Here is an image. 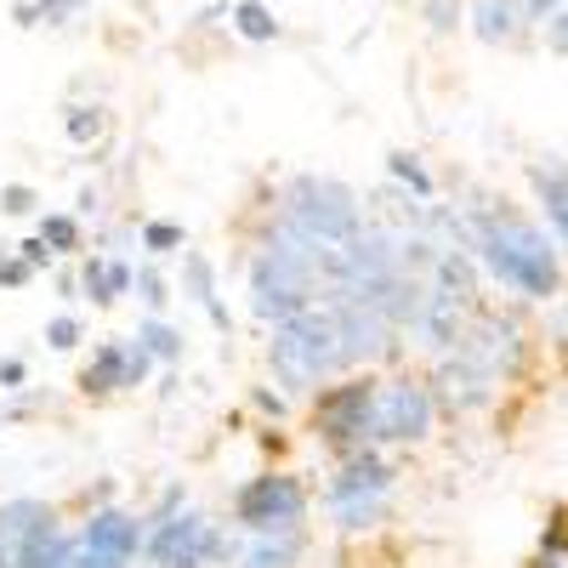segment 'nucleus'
<instances>
[{
    "label": "nucleus",
    "mask_w": 568,
    "mask_h": 568,
    "mask_svg": "<svg viewBox=\"0 0 568 568\" xmlns=\"http://www.w3.org/2000/svg\"><path fill=\"white\" fill-rule=\"evenodd\" d=\"M136 296H142V307H149V313H160V307L171 302V296H165V278H160L149 262L136 267Z\"/></svg>",
    "instance_id": "nucleus-29"
},
{
    "label": "nucleus",
    "mask_w": 568,
    "mask_h": 568,
    "mask_svg": "<svg viewBox=\"0 0 568 568\" xmlns=\"http://www.w3.org/2000/svg\"><path fill=\"white\" fill-rule=\"evenodd\" d=\"M40 240L52 245L58 256H74L80 251V222L63 216V211H52V216H40Z\"/></svg>",
    "instance_id": "nucleus-24"
},
{
    "label": "nucleus",
    "mask_w": 568,
    "mask_h": 568,
    "mask_svg": "<svg viewBox=\"0 0 568 568\" xmlns=\"http://www.w3.org/2000/svg\"><path fill=\"white\" fill-rule=\"evenodd\" d=\"M267 364L284 382V393H318V382L342 375L353 358H347L342 324H336V313H329V302H313L291 318H278L273 342H267Z\"/></svg>",
    "instance_id": "nucleus-2"
},
{
    "label": "nucleus",
    "mask_w": 568,
    "mask_h": 568,
    "mask_svg": "<svg viewBox=\"0 0 568 568\" xmlns=\"http://www.w3.org/2000/svg\"><path fill=\"white\" fill-rule=\"evenodd\" d=\"M125 387H131V336L125 342H103L80 369V393L85 398H114Z\"/></svg>",
    "instance_id": "nucleus-13"
},
{
    "label": "nucleus",
    "mask_w": 568,
    "mask_h": 568,
    "mask_svg": "<svg viewBox=\"0 0 568 568\" xmlns=\"http://www.w3.org/2000/svg\"><path fill=\"white\" fill-rule=\"evenodd\" d=\"M45 347H52V353H74L80 347V318L74 313H58L52 324H45Z\"/></svg>",
    "instance_id": "nucleus-28"
},
{
    "label": "nucleus",
    "mask_w": 568,
    "mask_h": 568,
    "mask_svg": "<svg viewBox=\"0 0 568 568\" xmlns=\"http://www.w3.org/2000/svg\"><path fill=\"white\" fill-rule=\"evenodd\" d=\"M69 568H131V562H125V557H109V551H98V546H85V540H80Z\"/></svg>",
    "instance_id": "nucleus-32"
},
{
    "label": "nucleus",
    "mask_w": 568,
    "mask_h": 568,
    "mask_svg": "<svg viewBox=\"0 0 568 568\" xmlns=\"http://www.w3.org/2000/svg\"><path fill=\"white\" fill-rule=\"evenodd\" d=\"M149 557L154 568H222L240 557V546H233L205 511H176L165 517V524H149Z\"/></svg>",
    "instance_id": "nucleus-5"
},
{
    "label": "nucleus",
    "mask_w": 568,
    "mask_h": 568,
    "mask_svg": "<svg viewBox=\"0 0 568 568\" xmlns=\"http://www.w3.org/2000/svg\"><path fill=\"white\" fill-rule=\"evenodd\" d=\"M387 171H393V182H404V187H409L415 200H433V194H438V182L426 176L420 154H404V149H398V154H387Z\"/></svg>",
    "instance_id": "nucleus-21"
},
{
    "label": "nucleus",
    "mask_w": 568,
    "mask_h": 568,
    "mask_svg": "<svg viewBox=\"0 0 568 568\" xmlns=\"http://www.w3.org/2000/svg\"><path fill=\"white\" fill-rule=\"evenodd\" d=\"M278 222L296 227L307 245L336 256L364 233V205H358L353 187L336 182V176H296L291 187H284V200H278Z\"/></svg>",
    "instance_id": "nucleus-3"
},
{
    "label": "nucleus",
    "mask_w": 568,
    "mask_h": 568,
    "mask_svg": "<svg viewBox=\"0 0 568 568\" xmlns=\"http://www.w3.org/2000/svg\"><path fill=\"white\" fill-rule=\"evenodd\" d=\"M34 205H40L34 187H23V182H7V187H0V211H7V216H29Z\"/></svg>",
    "instance_id": "nucleus-30"
},
{
    "label": "nucleus",
    "mask_w": 568,
    "mask_h": 568,
    "mask_svg": "<svg viewBox=\"0 0 568 568\" xmlns=\"http://www.w3.org/2000/svg\"><path fill=\"white\" fill-rule=\"evenodd\" d=\"M529 187H535L546 222L557 227V240H568V165H562V160L529 165Z\"/></svg>",
    "instance_id": "nucleus-16"
},
{
    "label": "nucleus",
    "mask_w": 568,
    "mask_h": 568,
    "mask_svg": "<svg viewBox=\"0 0 568 568\" xmlns=\"http://www.w3.org/2000/svg\"><path fill=\"white\" fill-rule=\"evenodd\" d=\"M182 291H187L194 307H205V318L216 329H227V307L216 302V267H211L205 251H182Z\"/></svg>",
    "instance_id": "nucleus-17"
},
{
    "label": "nucleus",
    "mask_w": 568,
    "mask_h": 568,
    "mask_svg": "<svg viewBox=\"0 0 568 568\" xmlns=\"http://www.w3.org/2000/svg\"><path fill=\"white\" fill-rule=\"evenodd\" d=\"M85 546H98L109 557H125L136 562L142 551H149V517H136V511H120V506H98L85 517V529H80Z\"/></svg>",
    "instance_id": "nucleus-11"
},
{
    "label": "nucleus",
    "mask_w": 568,
    "mask_h": 568,
    "mask_svg": "<svg viewBox=\"0 0 568 568\" xmlns=\"http://www.w3.org/2000/svg\"><path fill=\"white\" fill-rule=\"evenodd\" d=\"M74 12H80V0H23L12 18H18V23H40V18H45V23H69Z\"/></svg>",
    "instance_id": "nucleus-26"
},
{
    "label": "nucleus",
    "mask_w": 568,
    "mask_h": 568,
    "mask_svg": "<svg viewBox=\"0 0 568 568\" xmlns=\"http://www.w3.org/2000/svg\"><path fill=\"white\" fill-rule=\"evenodd\" d=\"M375 393H382V382H369V375H347V382H336V387H318V398H313V433L336 449L342 460L375 449L369 444Z\"/></svg>",
    "instance_id": "nucleus-4"
},
{
    "label": "nucleus",
    "mask_w": 568,
    "mask_h": 568,
    "mask_svg": "<svg viewBox=\"0 0 568 568\" xmlns=\"http://www.w3.org/2000/svg\"><path fill=\"white\" fill-rule=\"evenodd\" d=\"M455 18H460V0H426V23H433L438 34H449Z\"/></svg>",
    "instance_id": "nucleus-33"
},
{
    "label": "nucleus",
    "mask_w": 568,
    "mask_h": 568,
    "mask_svg": "<svg viewBox=\"0 0 568 568\" xmlns=\"http://www.w3.org/2000/svg\"><path fill=\"white\" fill-rule=\"evenodd\" d=\"M495 393H500L495 375H484L478 364L460 358V353H444L438 369H433V398H438L444 415H471V409H484Z\"/></svg>",
    "instance_id": "nucleus-9"
},
{
    "label": "nucleus",
    "mask_w": 568,
    "mask_h": 568,
    "mask_svg": "<svg viewBox=\"0 0 568 568\" xmlns=\"http://www.w3.org/2000/svg\"><path fill=\"white\" fill-rule=\"evenodd\" d=\"M18 251H23V256H29V262H34V267H52V256H58V251H52V245H45V240H40V233H34V240H23V245H18Z\"/></svg>",
    "instance_id": "nucleus-37"
},
{
    "label": "nucleus",
    "mask_w": 568,
    "mask_h": 568,
    "mask_svg": "<svg viewBox=\"0 0 568 568\" xmlns=\"http://www.w3.org/2000/svg\"><path fill=\"white\" fill-rule=\"evenodd\" d=\"M136 336H142V347H149L154 358H165V364L182 358V329H171L160 313H154V318H142V324H136Z\"/></svg>",
    "instance_id": "nucleus-22"
},
{
    "label": "nucleus",
    "mask_w": 568,
    "mask_h": 568,
    "mask_svg": "<svg viewBox=\"0 0 568 568\" xmlns=\"http://www.w3.org/2000/svg\"><path fill=\"white\" fill-rule=\"evenodd\" d=\"M256 409L278 420V415H284V398H278V393H256Z\"/></svg>",
    "instance_id": "nucleus-38"
},
{
    "label": "nucleus",
    "mask_w": 568,
    "mask_h": 568,
    "mask_svg": "<svg viewBox=\"0 0 568 568\" xmlns=\"http://www.w3.org/2000/svg\"><path fill=\"white\" fill-rule=\"evenodd\" d=\"M29 382V364L23 358H0V393H18Z\"/></svg>",
    "instance_id": "nucleus-34"
},
{
    "label": "nucleus",
    "mask_w": 568,
    "mask_h": 568,
    "mask_svg": "<svg viewBox=\"0 0 568 568\" xmlns=\"http://www.w3.org/2000/svg\"><path fill=\"white\" fill-rule=\"evenodd\" d=\"M438 420V398L433 382H415V375H398V382H382L375 393V426L369 444H420Z\"/></svg>",
    "instance_id": "nucleus-6"
},
{
    "label": "nucleus",
    "mask_w": 568,
    "mask_h": 568,
    "mask_svg": "<svg viewBox=\"0 0 568 568\" xmlns=\"http://www.w3.org/2000/svg\"><path fill=\"white\" fill-rule=\"evenodd\" d=\"M471 29L484 45H506L524 29V12H517V0H471Z\"/></svg>",
    "instance_id": "nucleus-19"
},
{
    "label": "nucleus",
    "mask_w": 568,
    "mask_h": 568,
    "mask_svg": "<svg viewBox=\"0 0 568 568\" xmlns=\"http://www.w3.org/2000/svg\"><path fill=\"white\" fill-rule=\"evenodd\" d=\"M460 227H466V251L489 267L495 284H506V291L529 296V302H551L562 291L557 245L546 240V227L517 216L506 200L460 205Z\"/></svg>",
    "instance_id": "nucleus-1"
},
{
    "label": "nucleus",
    "mask_w": 568,
    "mask_h": 568,
    "mask_svg": "<svg viewBox=\"0 0 568 568\" xmlns=\"http://www.w3.org/2000/svg\"><path fill=\"white\" fill-rule=\"evenodd\" d=\"M131 284H136V267H125V262H109V256H85L80 262V291L98 302V307L120 302Z\"/></svg>",
    "instance_id": "nucleus-18"
},
{
    "label": "nucleus",
    "mask_w": 568,
    "mask_h": 568,
    "mask_svg": "<svg viewBox=\"0 0 568 568\" xmlns=\"http://www.w3.org/2000/svg\"><path fill=\"white\" fill-rule=\"evenodd\" d=\"M142 251H149V256H171V251H187V240H182L176 222H142Z\"/></svg>",
    "instance_id": "nucleus-27"
},
{
    "label": "nucleus",
    "mask_w": 568,
    "mask_h": 568,
    "mask_svg": "<svg viewBox=\"0 0 568 568\" xmlns=\"http://www.w3.org/2000/svg\"><path fill=\"white\" fill-rule=\"evenodd\" d=\"M307 517V489L302 478H291V471H262V478H251L240 495H233V524H240L245 535H262V529H291Z\"/></svg>",
    "instance_id": "nucleus-7"
},
{
    "label": "nucleus",
    "mask_w": 568,
    "mask_h": 568,
    "mask_svg": "<svg viewBox=\"0 0 568 568\" xmlns=\"http://www.w3.org/2000/svg\"><path fill=\"white\" fill-rule=\"evenodd\" d=\"M382 500L387 495H342V500H329V506H336V524L347 535H358V529H369L375 517H382Z\"/></svg>",
    "instance_id": "nucleus-20"
},
{
    "label": "nucleus",
    "mask_w": 568,
    "mask_h": 568,
    "mask_svg": "<svg viewBox=\"0 0 568 568\" xmlns=\"http://www.w3.org/2000/svg\"><path fill=\"white\" fill-rule=\"evenodd\" d=\"M455 353H460V358H471L484 375H495V382H511V375L524 369V358H529L524 329H517L511 318H500V313H478V318H471Z\"/></svg>",
    "instance_id": "nucleus-8"
},
{
    "label": "nucleus",
    "mask_w": 568,
    "mask_h": 568,
    "mask_svg": "<svg viewBox=\"0 0 568 568\" xmlns=\"http://www.w3.org/2000/svg\"><path fill=\"white\" fill-rule=\"evenodd\" d=\"M34 273H40V267H34L23 251H18V256H0V291H18V284H29Z\"/></svg>",
    "instance_id": "nucleus-31"
},
{
    "label": "nucleus",
    "mask_w": 568,
    "mask_h": 568,
    "mask_svg": "<svg viewBox=\"0 0 568 568\" xmlns=\"http://www.w3.org/2000/svg\"><path fill=\"white\" fill-rule=\"evenodd\" d=\"M233 29H240L245 40H256V45H267L278 34V23H273V12L262 7V0H240V7H233Z\"/></svg>",
    "instance_id": "nucleus-23"
},
{
    "label": "nucleus",
    "mask_w": 568,
    "mask_h": 568,
    "mask_svg": "<svg viewBox=\"0 0 568 568\" xmlns=\"http://www.w3.org/2000/svg\"><path fill=\"white\" fill-rule=\"evenodd\" d=\"M307 551V524H291V529H262V535H245L240 546V568H296Z\"/></svg>",
    "instance_id": "nucleus-12"
},
{
    "label": "nucleus",
    "mask_w": 568,
    "mask_h": 568,
    "mask_svg": "<svg viewBox=\"0 0 568 568\" xmlns=\"http://www.w3.org/2000/svg\"><path fill=\"white\" fill-rule=\"evenodd\" d=\"M517 12H524V23H551L557 18V0H517Z\"/></svg>",
    "instance_id": "nucleus-35"
},
{
    "label": "nucleus",
    "mask_w": 568,
    "mask_h": 568,
    "mask_svg": "<svg viewBox=\"0 0 568 568\" xmlns=\"http://www.w3.org/2000/svg\"><path fill=\"white\" fill-rule=\"evenodd\" d=\"M52 517V506L34 500V495H18V500H0V568H18L23 557V540Z\"/></svg>",
    "instance_id": "nucleus-14"
},
{
    "label": "nucleus",
    "mask_w": 568,
    "mask_h": 568,
    "mask_svg": "<svg viewBox=\"0 0 568 568\" xmlns=\"http://www.w3.org/2000/svg\"><path fill=\"white\" fill-rule=\"evenodd\" d=\"M546 45H551L557 58H568V12H557V18L546 23Z\"/></svg>",
    "instance_id": "nucleus-36"
},
{
    "label": "nucleus",
    "mask_w": 568,
    "mask_h": 568,
    "mask_svg": "<svg viewBox=\"0 0 568 568\" xmlns=\"http://www.w3.org/2000/svg\"><path fill=\"white\" fill-rule=\"evenodd\" d=\"M103 125H109V114L103 109H91V103H80V109H69V120H63V131H69V142H98L103 136Z\"/></svg>",
    "instance_id": "nucleus-25"
},
{
    "label": "nucleus",
    "mask_w": 568,
    "mask_h": 568,
    "mask_svg": "<svg viewBox=\"0 0 568 568\" xmlns=\"http://www.w3.org/2000/svg\"><path fill=\"white\" fill-rule=\"evenodd\" d=\"M478 318L471 313V302H460L455 291H444V284H426V302H420V318H415V342L426 353H455L460 336H466V324Z\"/></svg>",
    "instance_id": "nucleus-10"
},
{
    "label": "nucleus",
    "mask_w": 568,
    "mask_h": 568,
    "mask_svg": "<svg viewBox=\"0 0 568 568\" xmlns=\"http://www.w3.org/2000/svg\"><path fill=\"white\" fill-rule=\"evenodd\" d=\"M393 478H398V471L375 455V449H364V455H347V460H342V471L329 478L324 495H329V500H342V495H387Z\"/></svg>",
    "instance_id": "nucleus-15"
}]
</instances>
